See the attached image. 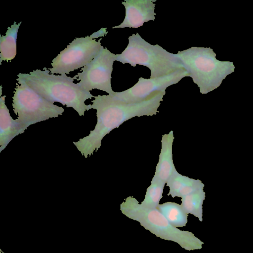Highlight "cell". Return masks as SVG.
Returning <instances> with one entry per match:
<instances>
[{"instance_id": "cell-11", "label": "cell", "mask_w": 253, "mask_h": 253, "mask_svg": "<svg viewBox=\"0 0 253 253\" xmlns=\"http://www.w3.org/2000/svg\"><path fill=\"white\" fill-rule=\"evenodd\" d=\"M173 130L162 135L161 149L154 176L166 184L175 168L172 158Z\"/></svg>"}, {"instance_id": "cell-13", "label": "cell", "mask_w": 253, "mask_h": 253, "mask_svg": "<svg viewBox=\"0 0 253 253\" xmlns=\"http://www.w3.org/2000/svg\"><path fill=\"white\" fill-rule=\"evenodd\" d=\"M169 188L168 196L182 198L197 191L203 190L204 184L200 180L195 179L180 174L175 168L166 183Z\"/></svg>"}, {"instance_id": "cell-4", "label": "cell", "mask_w": 253, "mask_h": 253, "mask_svg": "<svg viewBox=\"0 0 253 253\" xmlns=\"http://www.w3.org/2000/svg\"><path fill=\"white\" fill-rule=\"evenodd\" d=\"M177 56L202 94L218 87L235 68L232 62L216 59V54L210 47H192L178 51Z\"/></svg>"}, {"instance_id": "cell-1", "label": "cell", "mask_w": 253, "mask_h": 253, "mask_svg": "<svg viewBox=\"0 0 253 253\" xmlns=\"http://www.w3.org/2000/svg\"><path fill=\"white\" fill-rule=\"evenodd\" d=\"M166 91L159 92L150 99L137 103L126 104L114 99L110 95L94 96L88 110H96L97 123L89 134L73 142L78 150L87 158L96 152L104 137L118 128L125 122L135 117L152 116L159 112L158 109Z\"/></svg>"}, {"instance_id": "cell-8", "label": "cell", "mask_w": 253, "mask_h": 253, "mask_svg": "<svg viewBox=\"0 0 253 253\" xmlns=\"http://www.w3.org/2000/svg\"><path fill=\"white\" fill-rule=\"evenodd\" d=\"M117 56L103 46L97 55L75 75L80 86L87 91L97 89L113 95L115 92L111 86V74Z\"/></svg>"}, {"instance_id": "cell-14", "label": "cell", "mask_w": 253, "mask_h": 253, "mask_svg": "<svg viewBox=\"0 0 253 253\" xmlns=\"http://www.w3.org/2000/svg\"><path fill=\"white\" fill-rule=\"evenodd\" d=\"M21 22H16L7 28L5 36L0 37V64L3 60L10 61L14 58L17 53V38L18 31Z\"/></svg>"}, {"instance_id": "cell-2", "label": "cell", "mask_w": 253, "mask_h": 253, "mask_svg": "<svg viewBox=\"0 0 253 253\" xmlns=\"http://www.w3.org/2000/svg\"><path fill=\"white\" fill-rule=\"evenodd\" d=\"M44 67L43 70L36 69L28 74L20 73L18 78L24 81L31 88L48 101L59 102L67 107H72L79 116H84L88 111L86 100L94 97L90 91L83 89L79 84L73 82L76 76L71 78L66 74L55 75Z\"/></svg>"}, {"instance_id": "cell-7", "label": "cell", "mask_w": 253, "mask_h": 253, "mask_svg": "<svg viewBox=\"0 0 253 253\" xmlns=\"http://www.w3.org/2000/svg\"><path fill=\"white\" fill-rule=\"evenodd\" d=\"M106 30L102 28L89 36L74 39L52 60V67L47 68L50 73L69 74L88 64L103 47L100 43L102 39L96 41L95 38L104 36L107 33Z\"/></svg>"}, {"instance_id": "cell-12", "label": "cell", "mask_w": 253, "mask_h": 253, "mask_svg": "<svg viewBox=\"0 0 253 253\" xmlns=\"http://www.w3.org/2000/svg\"><path fill=\"white\" fill-rule=\"evenodd\" d=\"M6 95L0 98V153L15 136L26 129L11 117L5 104Z\"/></svg>"}, {"instance_id": "cell-3", "label": "cell", "mask_w": 253, "mask_h": 253, "mask_svg": "<svg viewBox=\"0 0 253 253\" xmlns=\"http://www.w3.org/2000/svg\"><path fill=\"white\" fill-rule=\"evenodd\" d=\"M120 210L126 217L138 221L145 229L161 239L176 243L188 251L202 248L204 242L191 232L174 227L157 208H146L132 196L127 197L121 204Z\"/></svg>"}, {"instance_id": "cell-15", "label": "cell", "mask_w": 253, "mask_h": 253, "mask_svg": "<svg viewBox=\"0 0 253 253\" xmlns=\"http://www.w3.org/2000/svg\"><path fill=\"white\" fill-rule=\"evenodd\" d=\"M157 209L174 227L177 228L186 226L188 214L184 211L181 205L175 202H168L159 204Z\"/></svg>"}, {"instance_id": "cell-5", "label": "cell", "mask_w": 253, "mask_h": 253, "mask_svg": "<svg viewBox=\"0 0 253 253\" xmlns=\"http://www.w3.org/2000/svg\"><path fill=\"white\" fill-rule=\"evenodd\" d=\"M117 55L116 60L124 64L148 67L151 71L150 79L163 77L178 69H185L177 54L169 52L158 44H151L138 33L128 37L126 47L121 54Z\"/></svg>"}, {"instance_id": "cell-9", "label": "cell", "mask_w": 253, "mask_h": 253, "mask_svg": "<svg viewBox=\"0 0 253 253\" xmlns=\"http://www.w3.org/2000/svg\"><path fill=\"white\" fill-rule=\"evenodd\" d=\"M189 73L185 69H178L166 76L155 79L140 77L132 87L112 95L114 99L126 104L137 103L148 100L159 92L178 83Z\"/></svg>"}, {"instance_id": "cell-6", "label": "cell", "mask_w": 253, "mask_h": 253, "mask_svg": "<svg viewBox=\"0 0 253 253\" xmlns=\"http://www.w3.org/2000/svg\"><path fill=\"white\" fill-rule=\"evenodd\" d=\"M12 107L17 122L26 129L31 125L62 115L64 109L48 101L17 78Z\"/></svg>"}, {"instance_id": "cell-16", "label": "cell", "mask_w": 253, "mask_h": 253, "mask_svg": "<svg viewBox=\"0 0 253 253\" xmlns=\"http://www.w3.org/2000/svg\"><path fill=\"white\" fill-rule=\"evenodd\" d=\"M205 192L200 190L181 198V206L187 214H191L203 221V204Z\"/></svg>"}, {"instance_id": "cell-10", "label": "cell", "mask_w": 253, "mask_h": 253, "mask_svg": "<svg viewBox=\"0 0 253 253\" xmlns=\"http://www.w3.org/2000/svg\"><path fill=\"white\" fill-rule=\"evenodd\" d=\"M156 0H125L122 2L126 9L123 22L114 28H138L144 23L155 20V6Z\"/></svg>"}, {"instance_id": "cell-17", "label": "cell", "mask_w": 253, "mask_h": 253, "mask_svg": "<svg viewBox=\"0 0 253 253\" xmlns=\"http://www.w3.org/2000/svg\"><path fill=\"white\" fill-rule=\"evenodd\" d=\"M166 183L153 176L151 184L146 189L144 200L141 205L146 208L156 209L163 197Z\"/></svg>"}]
</instances>
